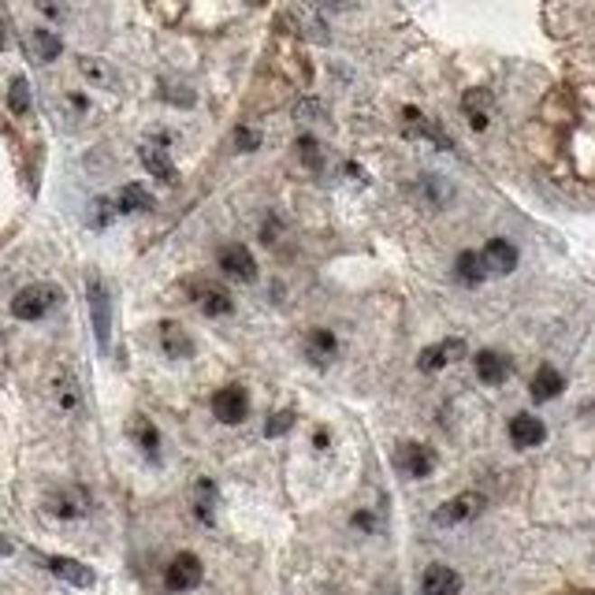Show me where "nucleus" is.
Wrapping results in <instances>:
<instances>
[{
    "label": "nucleus",
    "instance_id": "5",
    "mask_svg": "<svg viewBox=\"0 0 595 595\" xmlns=\"http://www.w3.org/2000/svg\"><path fill=\"white\" fill-rule=\"evenodd\" d=\"M212 414L216 421H224V424H242L246 414H249V395L242 384H228L212 395Z\"/></svg>",
    "mask_w": 595,
    "mask_h": 595
},
{
    "label": "nucleus",
    "instance_id": "17",
    "mask_svg": "<svg viewBox=\"0 0 595 595\" xmlns=\"http://www.w3.org/2000/svg\"><path fill=\"white\" fill-rule=\"evenodd\" d=\"M528 391H532V398H536V402H551V398H558L562 391H566V380H562L558 368L544 365V368H536V376H532Z\"/></svg>",
    "mask_w": 595,
    "mask_h": 595
},
{
    "label": "nucleus",
    "instance_id": "23",
    "mask_svg": "<svg viewBox=\"0 0 595 595\" xmlns=\"http://www.w3.org/2000/svg\"><path fill=\"white\" fill-rule=\"evenodd\" d=\"M305 354H309L312 361H324V358H331V354H335V335H331L328 328L309 331V339H305Z\"/></svg>",
    "mask_w": 595,
    "mask_h": 595
},
{
    "label": "nucleus",
    "instance_id": "7",
    "mask_svg": "<svg viewBox=\"0 0 595 595\" xmlns=\"http://www.w3.org/2000/svg\"><path fill=\"white\" fill-rule=\"evenodd\" d=\"M49 514L52 517H64V521H75V517H82L86 510H89V495L82 491V488H56L52 495H49Z\"/></svg>",
    "mask_w": 595,
    "mask_h": 595
},
{
    "label": "nucleus",
    "instance_id": "16",
    "mask_svg": "<svg viewBox=\"0 0 595 595\" xmlns=\"http://www.w3.org/2000/svg\"><path fill=\"white\" fill-rule=\"evenodd\" d=\"M161 347H164L168 358H191V354H194V339L186 335L182 324L164 321V324H161Z\"/></svg>",
    "mask_w": 595,
    "mask_h": 595
},
{
    "label": "nucleus",
    "instance_id": "2",
    "mask_svg": "<svg viewBox=\"0 0 595 595\" xmlns=\"http://www.w3.org/2000/svg\"><path fill=\"white\" fill-rule=\"evenodd\" d=\"M86 298H89V317H93V335H98V347L101 354H108V342H112V298L101 275H89L86 279Z\"/></svg>",
    "mask_w": 595,
    "mask_h": 595
},
{
    "label": "nucleus",
    "instance_id": "22",
    "mask_svg": "<svg viewBox=\"0 0 595 595\" xmlns=\"http://www.w3.org/2000/svg\"><path fill=\"white\" fill-rule=\"evenodd\" d=\"M461 108H465V116L473 119V131H484L488 127V108H491V98L484 89H469L465 93V101H461Z\"/></svg>",
    "mask_w": 595,
    "mask_h": 595
},
{
    "label": "nucleus",
    "instance_id": "4",
    "mask_svg": "<svg viewBox=\"0 0 595 595\" xmlns=\"http://www.w3.org/2000/svg\"><path fill=\"white\" fill-rule=\"evenodd\" d=\"M201 577H205L201 558L191 554V551L175 554V558L168 562V570H164V584H168V591H191V588L201 584Z\"/></svg>",
    "mask_w": 595,
    "mask_h": 595
},
{
    "label": "nucleus",
    "instance_id": "24",
    "mask_svg": "<svg viewBox=\"0 0 595 595\" xmlns=\"http://www.w3.org/2000/svg\"><path fill=\"white\" fill-rule=\"evenodd\" d=\"M135 435H138V443H142V451L156 458V447H161V435H156V428H153V424H149L145 417H138V421H135Z\"/></svg>",
    "mask_w": 595,
    "mask_h": 595
},
{
    "label": "nucleus",
    "instance_id": "20",
    "mask_svg": "<svg viewBox=\"0 0 595 595\" xmlns=\"http://www.w3.org/2000/svg\"><path fill=\"white\" fill-rule=\"evenodd\" d=\"M149 209H153V194L142 191L138 182H127L116 194V212H149Z\"/></svg>",
    "mask_w": 595,
    "mask_h": 595
},
{
    "label": "nucleus",
    "instance_id": "11",
    "mask_svg": "<svg viewBox=\"0 0 595 595\" xmlns=\"http://www.w3.org/2000/svg\"><path fill=\"white\" fill-rule=\"evenodd\" d=\"M465 358V339H447V342H440V347H428V350H421V372H440V368H447L451 361H461Z\"/></svg>",
    "mask_w": 595,
    "mask_h": 595
},
{
    "label": "nucleus",
    "instance_id": "28",
    "mask_svg": "<svg viewBox=\"0 0 595 595\" xmlns=\"http://www.w3.org/2000/svg\"><path fill=\"white\" fill-rule=\"evenodd\" d=\"M291 424H294V414L287 410V414H275V417H272V424H268L265 432H268V435H279V432H287Z\"/></svg>",
    "mask_w": 595,
    "mask_h": 595
},
{
    "label": "nucleus",
    "instance_id": "21",
    "mask_svg": "<svg viewBox=\"0 0 595 595\" xmlns=\"http://www.w3.org/2000/svg\"><path fill=\"white\" fill-rule=\"evenodd\" d=\"M454 272H458V279H461V284H469V287L484 284V275H488V268H484V257H480V254H473V249H465V254H458V261H454Z\"/></svg>",
    "mask_w": 595,
    "mask_h": 595
},
{
    "label": "nucleus",
    "instance_id": "3",
    "mask_svg": "<svg viewBox=\"0 0 595 595\" xmlns=\"http://www.w3.org/2000/svg\"><path fill=\"white\" fill-rule=\"evenodd\" d=\"M484 507H488V503H484L480 491H461V495L447 498V503L432 514V521L440 525V528H451V525H461V521H473Z\"/></svg>",
    "mask_w": 595,
    "mask_h": 595
},
{
    "label": "nucleus",
    "instance_id": "8",
    "mask_svg": "<svg viewBox=\"0 0 595 595\" xmlns=\"http://www.w3.org/2000/svg\"><path fill=\"white\" fill-rule=\"evenodd\" d=\"M191 294H194V302H198V309L205 312V317H228V312L235 309L228 287H220V284H194Z\"/></svg>",
    "mask_w": 595,
    "mask_h": 595
},
{
    "label": "nucleus",
    "instance_id": "27",
    "mask_svg": "<svg viewBox=\"0 0 595 595\" xmlns=\"http://www.w3.org/2000/svg\"><path fill=\"white\" fill-rule=\"evenodd\" d=\"M298 153H302V161H305L309 168H321V145L312 142L309 135H305V138H298Z\"/></svg>",
    "mask_w": 595,
    "mask_h": 595
},
{
    "label": "nucleus",
    "instance_id": "6",
    "mask_svg": "<svg viewBox=\"0 0 595 595\" xmlns=\"http://www.w3.org/2000/svg\"><path fill=\"white\" fill-rule=\"evenodd\" d=\"M216 261H220V272H224L228 279H238V284H254V279H257V261H254V254H249L246 246H238V242L224 246Z\"/></svg>",
    "mask_w": 595,
    "mask_h": 595
},
{
    "label": "nucleus",
    "instance_id": "9",
    "mask_svg": "<svg viewBox=\"0 0 595 595\" xmlns=\"http://www.w3.org/2000/svg\"><path fill=\"white\" fill-rule=\"evenodd\" d=\"M547 440V428L540 417H532V414H517L510 421V443L517 451H532V447H540Z\"/></svg>",
    "mask_w": 595,
    "mask_h": 595
},
{
    "label": "nucleus",
    "instance_id": "25",
    "mask_svg": "<svg viewBox=\"0 0 595 595\" xmlns=\"http://www.w3.org/2000/svg\"><path fill=\"white\" fill-rule=\"evenodd\" d=\"M194 510L205 525H212V484L209 480H198V491H194Z\"/></svg>",
    "mask_w": 595,
    "mask_h": 595
},
{
    "label": "nucleus",
    "instance_id": "13",
    "mask_svg": "<svg viewBox=\"0 0 595 595\" xmlns=\"http://www.w3.org/2000/svg\"><path fill=\"white\" fill-rule=\"evenodd\" d=\"M484 268L491 272V275H510L514 268H517V249L507 242V238H491L488 246H484Z\"/></svg>",
    "mask_w": 595,
    "mask_h": 595
},
{
    "label": "nucleus",
    "instance_id": "12",
    "mask_svg": "<svg viewBox=\"0 0 595 595\" xmlns=\"http://www.w3.org/2000/svg\"><path fill=\"white\" fill-rule=\"evenodd\" d=\"M477 376H480V380L488 384V387H498V384H507L510 380V358L507 354H498V350H480L477 354Z\"/></svg>",
    "mask_w": 595,
    "mask_h": 595
},
{
    "label": "nucleus",
    "instance_id": "19",
    "mask_svg": "<svg viewBox=\"0 0 595 595\" xmlns=\"http://www.w3.org/2000/svg\"><path fill=\"white\" fill-rule=\"evenodd\" d=\"M60 49H64V42H60V34H52V30L38 26V30H30V52H34L42 64H52V60L60 56Z\"/></svg>",
    "mask_w": 595,
    "mask_h": 595
},
{
    "label": "nucleus",
    "instance_id": "31",
    "mask_svg": "<svg viewBox=\"0 0 595 595\" xmlns=\"http://www.w3.org/2000/svg\"><path fill=\"white\" fill-rule=\"evenodd\" d=\"M8 45V38H5V23H0V49H5Z\"/></svg>",
    "mask_w": 595,
    "mask_h": 595
},
{
    "label": "nucleus",
    "instance_id": "14",
    "mask_svg": "<svg viewBox=\"0 0 595 595\" xmlns=\"http://www.w3.org/2000/svg\"><path fill=\"white\" fill-rule=\"evenodd\" d=\"M432 465H435V454L424 447V443H405L402 454H398V469L405 477H428L432 473Z\"/></svg>",
    "mask_w": 595,
    "mask_h": 595
},
{
    "label": "nucleus",
    "instance_id": "15",
    "mask_svg": "<svg viewBox=\"0 0 595 595\" xmlns=\"http://www.w3.org/2000/svg\"><path fill=\"white\" fill-rule=\"evenodd\" d=\"M49 573H56L60 581H68V584H75V588H93V570L89 566H82V562H75V558H60V554H52L49 562Z\"/></svg>",
    "mask_w": 595,
    "mask_h": 595
},
{
    "label": "nucleus",
    "instance_id": "29",
    "mask_svg": "<svg viewBox=\"0 0 595 595\" xmlns=\"http://www.w3.org/2000/svg\"><path fill=\"white\" fill-rule=\"evenodd\" d=\"M235 142H238V149H242V153H249V149H257V145H261V138H257L254 131H246V127H238Z\"/></svg>",
    "mask_w": 595,
    "mask_h": 595
},
{
    "label": "nucleus",
    "instance_id": "26",
    "mask_svg": "<svg viewBox=\"0 0 595 595\" xmlns=\"http://www.w3.org/2000/svg\"><path fill=\"white\" fill-rule=\"evenodd\" d=\"M8 101H12V112H15V116H23V112L30 108V82H26L23 75L12 79V98H8Z\"/></svg>",
    "mask_w": 595,
    "mask_h": 595
},
{
    "label": "nucleus",
    "instance_id": "1",
    "mask_svg": "<svg viewBox=\"0 0 595 595\" xmlns=\"http://www.w3.org/2000/svg\"><path fill=\"white\" fill-rule=\"evenodd\" d=\"M60 302H64V291H60L56 284H30L12 298V312L19 321H42Z\"/></svg>",
    "mask_w": 595,
    "mask_h": 595
},
{
    "label": "nucleus",
    "instance_id": "10",
    "mask_svg": "<svg viewBox=\"0 0 595 595\" xmlns=\"http://www.w3.org/2000/svg\"><path fill=\"white\" fill-rule=\"evenodd\" d=\"M421 591L424 595H461V577H458V570L435 562V566H428L421 577Z\"/></svg>",
    "mask_w": 595,
    "mask_h": 595
},
{
    "label": "nucleus",
    "instance_id": "18",
    "mask_svg": "<svg viewBox=\"0 0 595 595\" xmlns=\"http://www.w3.org/2000/svg\"><path fill=\"white\" fill-rule=\"evenodd\" d=\"M142 164L149 168V175H156L161 182H175V164H172V156L161 149V145H142Z\"/></svg>",
    "mask_w": 595,
    "mask_h": 595
},
{
    "label": "nucleus",
    "instance_id": "30",
    "mask_svg": "<svg viewBox=\"0 0 595 595\" xmlns=\"http://www.w3.org/2000/svg\"><path fill=\"white\" fill-rule=\"evenodd\" d=\"M12 551H15L12 540H8V536H0V554H12Z\"/></svg>",
    "mask_w": 595,
    "mask_h": 595
}]
</instances>
